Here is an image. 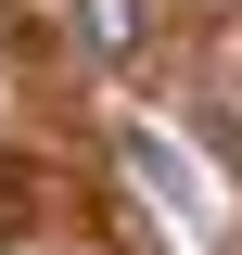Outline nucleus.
Instances as JSON below:
<instances>
[{
    "instance_id": "1",
    "label": "nucleus",
    "mask_w": 242,
    "mask_h": 255,
    "mask_svg": "<svg viewBox=\"0 0 242 255\" xmlns=\"http://www.w3.org/2000/svg\"><path fill=\"white\" fill-rule=\"evenodd\" d=\"M64 13H77V51H102V64L153 51V0H64Z\"/></svg>"
},
{
    "instance_id": "2",
    "label": "nucleus",
    "mask_w": 242,
    "mask_h": 255,
    "mask_svg": "<svg viewBox=\"0 0 242 255\" xmlns=\"http://www.w3.org/2000/svg\"><path fill=\"white\" fill-rule=\"evenodd\" d=\"M204 128H217V166L242 179V90H217V102H204Z\"/></svg>"
}]
</instances>
